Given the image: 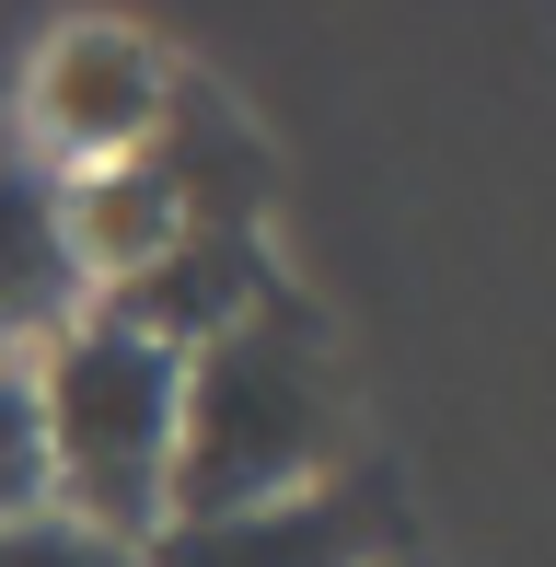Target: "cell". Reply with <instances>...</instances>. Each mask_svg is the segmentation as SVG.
<instances>
[{"mask_svg":"<svg viewBox=\"0 0 556 567\" xmlns=\"http://www.w3.org/2000/svg\"><path fill=\"white\" fill-rule=\"evenodd\" d=\"M325 463H337V371H325V337L290 301H256V313L220 324L209 348H186L163 522L278 509V498H301V486H325Z\"/></svg>","mask_w":556,"mask_h":567,"instance_id":"1","label":"cell"},{"mask_svg":"<svg viewBox=\"0 0 556 567\" xmlns=\"http://www.w3.org/2000/svg\"><path fill=\"white\" fill-rule=\"evenodd\" d=\"M174 394L186 359L116 337V324H70L35 371V417H47V486L70 498V522L105 545H151L163 533V475H174Z\"/></svg>","mask_w":556,"mask_h":567,"instance_id":"2","label":"cell"},{"mask_svg":"<svg viewBox=\"0 0 556 567\" xmlns=\"http://www.w3.org/2000/svg\"><path fill=\"white\" fill-rule=\"evenodd\" d=\"M23 105H35V127L70 151V163H140L151 140H163V59H151L140 35H116V23H70L59 47H35V70H23Z\"/></svg>","mask_w":556,"mask_h":567,"instance_id":"3","label":"cell"},{"mask_svg":"<svg viewBox=\"0 0 556 567\" xmlns=\"http://www.w3.org/2000/svg\"><path fill=\"white\" fill-rule=\"evenodd\" d=\"M371 545H383V498L325 475L278 509H244V522H163L140 567H371Z\"/></svg>","mask_w":556,"mask_h":567,"instance_id":"4","label":"cell"},{"mask_svg":"<svg viewBox=\"0 0 556 567\" xmlns=\"http://www.w3.org/2000/svg\"><path fill=\"white\" fill-rule=\"evenodd\" d=\"M256 301H267V290H256V267H244V231H186V244H163L140 278H116L105 324L186 359V348H209L220 324H244Z\"/></svg>","mask_w":556,"mask_h":567,"instance_id":"5","label":"cell"},{"mask_svg":"<svg viewBox=\"0 0 556 567\" xmlns=\"http://www.w3.org/2000/svg\"><path fill=\"white\" fill-rule=\"evenodd\" d=\"M82 255H70L59 231V186H47L35 163H0V371H12V348H59L70 313H82Z\"/></svg>","mask_w":556,"mask_h":567,"instance_id":"6","label":"cell"},{"mask_svg":"<svg viewBox=\"0 0 556 567\" xmlns=\"http://www.w3.org/2000/svg\"><path fill=\"white\" fill-rule=\"evenodd\" d=\"M59 231H70V255H82V278H140L163 244H186V209H174V186H163V163H93V174H70L59 186Z\"/></svg>","mask_w":556,"mask_h":567,"instance_id":"7","label":"cell"},{"mask_svg":"<svg viewBox=\"0 0 556 567\" xmlns=\"http://www.w3.org/2000/svg\"><path fill=\"white\" fill-rule=\"evenodd\" d=\"M59 498L47 486V417H35V371H0V522H35Z\"/></svg>","mask_w":556,"mask_h":567,"instance_id":"8","label":"cell"},{"mask_svg":"<svg viewBox=\"0 0 556 567\" xmlns=\"http://www.w3.org/2000/svg\"><path fill=\"white\" fill-rule=\"evenodd\" d=\"M0 567H140V556L82 533L70 509H35V522H0Z\"/></svg>","mask_w":556,"mask_h":567,"instance_id":"9","label":"cell"},{"mask_svg":"<svg viewBox=\"0 0 556 567\" xmlns=\"http://www.w3.org/2000/svg\"><path fill=\"white\" fill-rule=\"evenodd\" d=\"M23 70H35V35H23V23H0V127L23 116Z\"/></svg>","mask_w":556,"mask_h":567,"instance_id":"10","label":"cell"}]
</instances>
